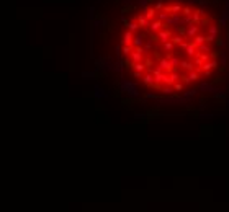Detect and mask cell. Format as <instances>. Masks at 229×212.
I'll return each mask as SVG.
<instances>
[{"label": "cell", "mask_w": 229, "mask_h": 212, "mask_svg": "<svg viewBox=\"0 0 229 212\" xmlns=\"http://www.w3.org/2000/svg\"><path fill=\"white\" fill-rule=\"evenodd\" d=\"M119 54L147 90L183 93L219 65L221 23L193 0H152L126 18Z\"/></svg>", "instance_id": "cell-1"}]
</instances>
